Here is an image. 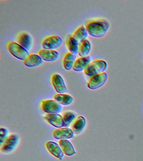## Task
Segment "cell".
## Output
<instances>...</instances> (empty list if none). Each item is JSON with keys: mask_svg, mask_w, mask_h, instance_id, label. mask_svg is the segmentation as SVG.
Returning <instances> with one entry per match:
<instances>
[{"mask_svg": "<svg viewBox=\"0 0 143 161\" xmlns=\"http://www.w3.org/2000/svg\"><path fill=\"white\" fill-rule=\"evenodd\" d=\"M38 55L41 58L42 60L49 62L56 61L59 58V53L54 50H46L41 49L39 50Z\"/></svg>", "mask_w": 143, "mask_h": 161, "instance_id": "cell-12", "label": "cell"}, {"mask_svg": "<svg viewBox=\"0 0 143 161\" xmlns=\"http://www.w3.org/2000/svg\"><path fill=\"white\" fill-rule=\"evenodd\" d=\"M110 27V23L105 19L91 20L86 24V28L90 36L102 38L106 35Z\"/></svg>", "mask_w": 143, "mask_h": 161, "instance_id": "cell-1", "label": "cell"}, {"mask_svg": "<svg viewBox=\"0 0 143 161\" xmlns=\"http://www.w3.org/2000/svg\"><path fill=\"white\" fill-rule=\"evenodd\" d=\"M88 34L86 28L83 25H81L75 30L72 36L80 43L84 40H86Z\"/></svg>", "mask_w": 143, "mask_h": 161, "instance_id": "cell-18", "label": "cell"}, {"mask_svg": "<svg viewBox=\"0 0 143 161\" xmlns=\"http://www.w3.org/2000/svg\"><path fill=\"white\" fill-rule=\"evenodd\" d=\"M107 67V63L102 60H95L90 63L84 72L88 76L92 77L98 74L104 73Z\"/></svg>", "mask_w": 143, "mask_h": 161, "instance_id": "cell-2", "label": "cell"}, {"mask_svg": "<svg viewBox=\"0 0 143 161\" xmlns=\"http://www.w3.org/2000/svg\"><path fill=\"white\" fill-rule=\"evenodd\" d=\"M41 108L45 112L49 114L61 113L62 106L56 100L46 99L41 102Z\"/></svg>", "mask_w": 143, "mask_h": 161, "instance_id": "cell-7", "label": "cell"}, {"mask_svg": "<svg viewBox=\"0 0 143 161\" xmlns=\"http://www.w3.org/2000/svg\"><path fill=\"white\" fill-rule=\"evenodd\" d=\"M66 44L70 53L75 55L78 54L80 43L73 36H71L69 37Z\"/></svg>", "mask_w": 143, "mask_h": 161, "instance_id": "cell-22", "label": "cell"}, {"mask_svg": "<svg viewBox=\"0 0 143 161\" xmlns=\"http://www.w3.org/2000/svg\"><path fill=\"white\" fill-rule=\"evenodd\" d=\"M51 81L55 90L59 94H65L68 92L63 78L59 74H53L51 78Z\"/></svg>", "mask_w": 143, "mask_h": 161, "instance_id": "cell-8", "label": "cell"}, {"mask_svg": "<svg viewBox=\"0 0 143 161\" xmlns=\"http://www.w3.org/2000/svg\"><path fill=\"white\" fill-rule=\"evenodd\" d=\"M46 147L47 150L52 155L60 160H62L64 156V153L60 145L56 142L50 141L46 143Z\"/></svg>", "mask_w": 143, "mask_h": 161, "instance_id": "cell-11", "label": "cell"}, {"mask_svg": "<svg viewBox=\"0 0 143 161\" xmlns=\"http://www.w3.org/2000/svg\"><path fill=\"white\" fill-rule=\"evenodd\" d=\"M18 43L28 51L32 48V39L29 34L27 32H22L18 35L17 38Z\"/></svg>", "mask_w": 143, "mask_h": 161, "instance_id": "cell-13", "label": "cell"}, {"mask_svg": "<svg viewBox=\"0 0 143 161\" xmlns=\"http://www.w3.org/2000/svg\"><path fill=\"white\" fill-rule=\"evenodd\" d=\"M7 47L8 51L13 56L23 61L30 54L26 49L15 42L10 41L8 42Z\"/></svg>", "mask_w": 143, "mask_h": 161, "instance_id": "cell-3", "label": "cell"}, {"mask_svg": "<svg viewBox=\"0 0 143 161\" xmlns=\"http://www.w3.org/2000/svg\"><path fill=\"white\" fill-rule=\"evenodd\" d=\"M54 99L61 105L67 106L72 104L74 98L71 95L67 94H57L54 96Z\"/></svg>", "mask_w": 143, "mask_h": 161, "instance_id": "cell-19", "label": "cell"}, {"mask_svg": "<svg viewBox=\"0 0 143 161\" xmlns=\"http://www.w3.org/2000/svg\"><path fill=\"white\" fill-rule=\"evenodd\" d=\"M63 43V41L60 36L52 35L45 38L42 42V45L44 49L54 50L60 47Z\"/></svg>", "mask_w": 143, "mask_h": 161, "instance_id": "cell-4", "label": "cell"}, {"mask_svg": "<svg viewBox=\"0 0 143 161\" xmlns=\"http://www.w3.org/2000/svg\"><path fill=\"white\" fill-rule=\"evenodd\" d=\"M76 55L72 53L68 52L65 54L63 60V65L66 70H71L73 68L74 64L76 60Z\"/></svg>", "mask_w": 143, "mask_h": 161, "instance_id": "cell-17", "label": "cell"}, {"mask_svg": "<svg viewBox=\"0 0 143 161\" xmlns=\"http://www.w3.org/2000/svg\"><path fill=\"white\" fill-rule=\"evenodd\" d=\"M86 125V119L85 117L80 116L73 124L72 130L74 133H80L85 128Z\"/></svg>", "mask_w": 143, "mask_h": 161, "instance_id": "cell-21", "label": "cell"}, {"mask_svg": "<svg viewBox=\"0 0 143 161\" xmlns=\"http://www.w3.org/2000/svg\"><path fill=\"white\" fill-rule=\"evenodd\" d=\"M8 131L7 128H1L0 129V144L2 145L5 140L7 139Z\"/></svg>", "mask_w": 143, "mask_h": 161, "instance_id": "cell-24", "label": "cell"}, {"mask_svg": "<svg viewBox=\"0 0 143 161\" xmlns=\"http://www.w3.org/2000/svg\"><path fill=\"white\" fill-rule=\"evenodd\" d=\"M74 136L72 130L69 128H61L55 130L52 133V136L55 139L63 140L71 139Z\"/></svg>", "mask_w": 143, "mask_h": 161, "instance_id": "cell-10", "label": "cell"}, {"mask_svg": "<svg viewBox=\"0 0 143 161\" xmlns=\"http://www.w3.org/2000/svg\"><path fill=\"white\" fill-rule=\"evenodd\" d=\"M91 50V45L88 40H84L80 43L79 46L78 54L81 57H86L90 53Z\"/></svg>", "mask_w": 143, "mask_h": 161, "instance_id": "cell-20", "label": "cell"}, {"mask_svg": "<svg viewBox=\"0 0 143 161\" xmlns=\"http://www.w3.org/2000/svg\"><path fill=\"white\" fill-rule=\"evenodd\" d=\"M90 61L91 59L90 56L79 58L75 61L73 69L79 72L83 71L90 64Z\"/></svg>", "mask_w": 143, "mask_h": 161, "instance_id": "cell-15", "label": "cell"}, {"mask_svg": "<svg viewBox=\"0 0 143 161\" xmlns=\"http://www.w3.org/2000/svg\"><path fill=\"white\" fill-rule=\"evenodd\" d=\"M45 118L50 124L56 128H63L66 125L63 117L58 113L47 114Z\"/></svg>", "mask_w": 143, "mask_h": 161, "instance_id": "cell-9", "label": "cell"}, {"mask_svg": "<svg viewBox=\"0 0 143 161\" xmlns=\"http://www.w3.org/2000/svg\"><path fill=\"white\" fill-rule=\"evenodd\" d=\"M43 60L37 54H30L27 58L23 61L26 66L30 68L37 67L43 64Z\"/></svg>", "mask_w": 143, "mask_h": 161, "instance_id": "cell-14", "label": "cell"}, {"mask_svg": "<svg viewBox=\"0 0 143 161\" xmlns=\"http://www.w3.org/2000/svg\"><path fill=\"white\" fill-rule=\"evenodd\" d=\"M107 79V74L105 72L91 77L87 83L88 87L91 90L98 89L105 84Z\"/></svg>", "mask_w": 143, "mask_h": 161, "instance_id": "cell-5", "label": "cell"}, {"mask_svg": "<svg viewBox=\"0 0 143 161\" xmlns=\"http://www.w3.org/2000/svg\"><path fill=\"white\" fill-rule=\"evenodd\" d=\"M76 114L72 112H65L63 114L64 121L65 123V127L69 126L76 118Z\"/></svg>", "mask_w": 143, "mask_h": 161, "instance_id": "cell-23", "label": "cell"}, {"mask_svg": "<svg viewBox=\"0 0 143 161\" xmlns=\"http://www.w3.org/2000/svg\"><path fill=\"white\" fill-rule=\"evenodd\" d=\"M19 138L16 134H12L7 137L1 146V152L4 153H9L14 150L18 144Z\"/></svg>", "mask_w": 143, "mask_h": 161, "instance_id": "cell-6", "label": "cell"}, {"mask_svg": "<svg viewBox=\"0 0 143 161\" xmlns=\"http://www.w3.org/2000/svg\"><path fill=\"white\" fill-rule=\"evenodd\" d=\"M59 144L66 155L72 156L76 154L75 148L69 141L67 139L61 140L59 142Z\"/></svg>", "mask_w": 143, "mask_h": 161, "instance_id": "cell-16", "label": "cell"}]
</instances>
